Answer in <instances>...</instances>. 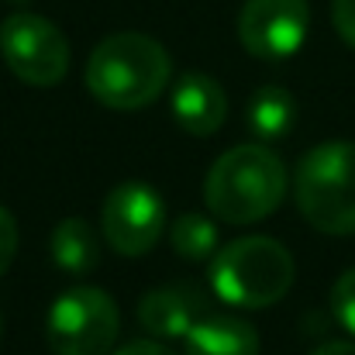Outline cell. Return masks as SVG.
I'll return each instance as SVG.
<instances>
[{
	"label": "cell",
	"instance_id": "obj_1",
	"mask_svg": "<svg viewBox=\"0 0 355 355\" xmlns=\"http://www.w3.org/2000/svg\"><path fill=\"white\" fill-rule=\"evenodd\" d=\"M173 76L169 52L141 31L107 35L87 59V90L111 111H141L155 104Z\"/></svg>",
	"mask_w": 355,
	"mask_h": 355
},
{
	"label": "cell",
	"instance_id": "obj_2",
	"mask_svg": "<svg viewBox=\"0 0 355 355\" xmlns=\"http://www.w3.org/2000/svg\"><path fill=\"white\" fill-rule=\"evenodd\" d=\"M286 197V166L269 145H235L207 173V211L225 225L266 221Z\"/></svg>",
	"mask_w": 355,
	"mask_h": 355
},
{
	"label": "cell",
	"instance_id": "obj_3",
	"mask_svg": "<svg viewBox=\"0 0 355 355\" xmlns=\"http://www.w3.org/2000/svg\"><path fill=\"white\" fill-rule=\"evenodd\" d=\"M297 266L286 245L266 235L235 238L211 259L214 297L241 311H262L279 304L293 286Z\"/></svg>",
	"mask_w": 355,
	"mask_h": 355
},
{
	"label": "cell",
	"instance_id": "obj_4",
	"mask_svg": "<svg viewBox=\"0 0 355 355\" xmlns=\"http://www.w3.org/2000/svg\"><path fill=\"white\" fill-rule=\"evenodd\" d=\"M300 218L324 235H355V141H324L304 152L293 173Z\"/></svg>",
	"mask_w": 355,
	"mask_h": 355
},
{
	"label": "cell",
	"instance_id": "obj_5",
	"mask_svg": "<svg viewBox=\"0 0 355 355\" xmlns=\"http://www.w3.org/2000/svg\"><path fill=\"white\" fill-rule=\"evenodd\" d=\"M118 331V304L101 286L66 290L45 318V338L55 355H111Z\"/></svg>",
	"mask_w": 355,
	"mask_h": 355
},
{
	"label": "cell",
	"instance_id": "obj_6",
	"mask_svg": "<svg viewBox=\"0 0 355 355\" xmlns=\"http://www.w3.org/2000/svg\"><path fill=\"white\" fill-rule=\"evenodd\" d=\"M0 55L28 87H55L69 73V42L42 14L14 10L0 21Z\"/></svg>",
	"mask_w": 355,
	"mask_h": 355
},
{
	"label": "cell",
	"instance_id": "obj_7",
	"mask_svg": "<svg viewBox=\"0 0 355 355\" xmlns=\"http://www.w3.org/2000/svg\"><path fill=\"white\" fill-rule=\"evenodd\" d=\"M101 225H104V241L118 255L138 259L152 252L155 241L166 235V204L148 183L128 180L104 197Z\"/></svg>",
	"mask_w": 355,
	"mask_h": 355
},
{
	"label": "cell",
	"instance_id": "obj_8",
	"mask_svg": "<svg viewBox=\"0 0 355 355\" xmlns=\"http://www.w3.org/2000/svg\"><path fill=\"white\" fill-rule=\"evenodd\" d=\"M311 31L307 0H245L238 14V38L255 59H290Z\"/></svg>",
	"mask_w": 355,
	"mask_h": 355
},
{
	"label": "cell",
	"instance_id": "obj_9",
	"mask_svg": "<svg viewBox=\"0 0 355 355\" xmlns=\"http://www.w3.org/2000/svg\"><path fill=\"white\" fill-rule=\"evenodd\" d=\"M211 314L207 311V300L197 286L190 283H169V286H159V290H148L138 304V321L141 328L159 338V342H176V338H187L190 328Z\"/></svg>",
	"mask_w": 355,
	"mask_h": 355
},
{
	"label": "cell",
	"instance_id": "obj_10",
	"mask_svg": "<svg viewBox=\"0 0 355 355\" xmlns=\"http://www.w3.org/2000/svg\"><path fill=\"white\" fill-rule=\"evenodd\" d=\"M228 114L225 87L207 73H183L173 87V118L187 135H214Z\"/></svg>",
	"mask_w": 355,
	"mask_h": 355
},
{
	"label": "cell",
	"instance_id": "obj_11",
	"mask_svg": "<svg viewBox=\"0 0 355 355\" xmlns=\"http://www.w3.org/2000/svg\"><path fill=\"white\" fill-rule=\"evenodd\" d=\"M183 345L187 355H259V331L235 314H204Z\"/></svg>",
	"mask_w": 355,
	"mask_h": 355
},
{
	"label": "cell",
	"instance_id": "obj_12",
	"mask_svg": "<svg viewBox=\"0 0 355 355\" xmlns=\"http://www.w3.org/2000/svg\"><path fill=\"white\" fill-rule=\"evenodd\" d=\"M49 252H52V262L69 276H87L101 262V241L94 235L90 221H83V218L59 221L52 232V241H49Z\"/></svg>",
	"mask_w": 355,
	"mask_h": 355
},
{
	"label": "cell",
	"instance_id": "obj_13",
	"mask_svg": "<svg viewBox=\"0 0 355 355\" xmlns=\"http://www.w3.org/2000/svg\"><path fill=\"white\" fill-rule=\"evenodd\" d=\"M245 118L262 141H272V138L290 135V128L297 124V101L283 87H259L248 101Z\"/></svg>",
	"mask_w": 355,
	"mask_h": 355
},
{
	"label": "cell",
	"instance_id": "obj_14",
	"mask_svg": "<svg viewBox=\"0 0 355 355\" xmlns=\"http://www.w3.org/2000/svg\"><path fill=\"white\" fill-rule=\"evenodd\" d=\"M169 245L176 248V255H183L190 262H204L221 248L218 221H211L207 214H197V211L176 214L173 225H169Z\"/></svg>",
	"mask_w": 355,
	"mask_h": 355
},
{
	"label": "cell",
	"instance_id": "obj_15",
	"mask_svg": "<svg viewBox=\"0 0 355 355\" xmlns=\"http://www.w3.org/2000/svg\"><path fill=\"white\" fill-rule=\"evenodd\" d=\"M331 311H335L338 324H342L349 335H355V266L345 269V272L335 279V286H331Z\"/></svg>",
	"mask_w": 355,
	"mask_h": 355
},
{
	"label": "cell",
	"instance_id": "obj_16",
	"mask_svg": "<svg viewBox=\"0 0 355 355\" xmlns=\"http://www.w3.org/2000/svg\"><path fill=\"white\" fill-rule=\"evenodd\" d=\"M14 255H17V225H14V214L0 207V276L10 269Z\"/></svg>",
	"mask_w": 355,
	"mask_h": 355
},
{
	"label": "cell",
	"instance_id": "obj_17",
	"mask_svg": "<svg viewBox=\"0 0 355 355\" xmlns=\"http://www.w3.org/2000/svg\"><path fill=\"white\" fill-rule=\"evenodd\" d=\"M331 24L338 38L355 49V0H331Z\"/></svg>",
	"mask_w": 355,
	"mask_h": 355
},
{
	"label": "cell",
	"instance_id": "obj_18",
	"mask_svg": "<svg viewBox=\"0 0 355 355\" xmlns=\"http://www.w3.org/2000/svg\"><path fill=\"white\" fill-rule=\"evenodd\" d=\"M111 355H176V352H169V345H162L159 338H141V342H128L124 349Z\"/></svg>",
	"mask_w": 355,
	"mask_h": 355
},
{
	"label": "cell",
	"instance_id": "obj_19",
	"mask_svg": "<svg viewBox=\"0 0 355 355\" xmlns=\"http://www.w3.org/2000/svg\"><path fill=\"white\" fill-rule=\"evenodd\" d=\"M311 355H355V342H324Z\"/></svg>",
	"mask_w": 355,
	"mask_h": 355
},
{
	"label": "cell",
	"instance_id": "obj_20",
	"mask_svg": "<svg viewBox=\"0 0 355 355\" xmlns=\"http://www.w3.org/2000/svg\"><path fill=\"white\" fill-rule=\"evenodd\" d=\"M0 342H3V318H0Z\"/></svg>",
	"mask_w": 355,
	"mask_h": 355
},
{
	"label": "cell",
	"instance_id": "obj_21",
	"mask_svg": "<svg viewBox=\"0 0 355 355\" xmlns=\"http://www.w3.org/2000/svg\"><path fill=\"white\" fill-rule=\"evenodd\" d=\"M17 3H21V0H17Z\"/></svg>",
	"mask_w": 355,
	"mask_h": 355
}]
</instances>
